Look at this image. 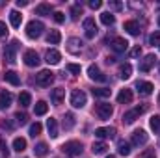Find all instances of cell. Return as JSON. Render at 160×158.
Segmentation results:
<instances>
[{"mask_svg": "<svg viewBox=\"0 0 160 158\" xmlns=\"http://www.w3.org/2000/svg\"><path fill=\"white\" fill-rule=\"evenodd\" d=\"M60 41H62V34L58 30H50L48 32V36H47V43L48 45H58Z\"/></svg>", "mask_w": 160, "mask_h": 158, "instance_id": "83f0119b", "label": "cell"}, {"mask_svg": "<svg viewBox=\"0 0 160 158\" xmlns=\"http://www.w3.org/2000/svg\"><path fill=\"white\" fill-rule=\"evenodd\" d=\"M140 54H142V47H140V45H136V47H134V48H130V52H128V56H130V58H138Z\"/></svg>", "mask_w": 160, "mask_h": 158, "instance_id": "7bdbcfd3", "label": "cell"}, {"mask_svg": "<svg viewBox=\"0 0 160 158\" xmlns=\"http://www.w3.org/2000/svg\"><path fill=\"white\" fill-rule=\"evenodd\" d=\"M15 121H17L19 125H26V123H28V116H26L24 112H17V114H15Z\"/></svg>", "mask_w": 160, "mask_h": 158, "instance_id": "ab89813d", "label": "cell"}, {"mask_svg": "<svg viewBox=\"0 0 160 158\" xmlns=\"http://www.w3.org/2000/svg\"><path fill=\"white\" fill-rule=\"evenodd\" d=\"M36 82H38V86H41V87H48L54 82V73L48 71V69H43V71H39L36 75Z\"/></svg>", "mask_w": 160, "mask_h": 158, "instance_id": "3957f363", "label": "cell"}, {"mask_svg": "<svg viewBox=\"0 0 160 158\" xmlns=\"http://www.w3.org/2000/svg\"><path fill=\"white\" fill-rule=\"evenodd\" d=\"M41 130H43V126H41V123H38V121H36L34 125H30V136H32V138L39 136Z\"/></svg>", "mask_w": 160, "mask_h": 158, "instance_id": "74e56055", "label": "cell"}, {"mask_svg": "<svg viewBox=\"0 0 160 158\" xmlns=\"http://www.w3.org/2000/svg\"><path fill=\"white\" fill-rule=\"evenodd\" d=\"M75 126V116L73 114H65V117H63V128H73Z\"/></svg>", "mask_w": 160, "mask_h": 158, "instance_id": "d590c367", "label": "cell"}, {"mask_svg": "<svg viewBox=\"0 0 160 158\" xmlns=\"http://www.w3.org/2000/svg\"><path fill=\"white\" fill-rule=\"evenodd\" d=\"M82 41L78 37H71V39L67 41V52H71V54H78L80 50H82Z\"/></svg>", "mask_w": 160, "mask_h": 158, "instance_id": "ac0fdd59", "label": "cell"}, {"mask_svg": "<svg viewBox=\"0 0 160 158\" xmlns=\"http://www.w3.org/2000/svg\"><path fill=\"white\" fill-rule=\"evenodd\" d=\"M110 9L119 11V9H123V4H121V2H116V0H112V2H110Z\"/></svg>", "mask_w": 160, "mask_h": 158, "instance_id": "7dc6e473", "label": "cell"}, {"mask_svg": "<svg viewBox=\"0 0 160 158\" xmlns=\"http://www.w3.org/2000/svg\"><path fill=\"white\" fill-rule=\"evenodd\" d=\"M4 37H8V26H6V22L0 21V39H4Z\"/></svg>", "mask_w": 160, "mask_h": 158, "instance_id": "bcb514c9", "label": "cell"}, {"mask_svg": "<svg viewBox=\"0 0 160 158\" xmlns=\"http://www.w3.org/2000/svg\"><path fill=\"white\" fill-rule=\"evenodd\" d=\"M123 28H125V32L130 34V36H138V34H140V26H138L136 21H127V22L123 24Z\"/></svg>", "mask_w": 160, "mask_h": 158, "instance_id": "ffe728a7", "label": "cell"}, {"mask_svg": "<svg viewBox=\"0 0 160 158\" xmlns=\"http://www.w3.org/2000/svg\"><path fill=\"white\" fill-rule=\"evenodd\" d=\"M149 125H151V128L155 132H160V116H153L151 121H149Z\"/></svg>", "mask_w": 160, "mask_h": 158, "instance_id": "f35d334b", "label": "cell"}, {"mask_svg": "<svg viewBox=\"0 0 160 158\" xmlns=\"http://www.w3.org/2000/svg\"><path fill=\"white\" fill-rule=\"evenodd\" d=\"M143 158H155V155H145Z\"/></svg>", "mask_w": 160, "mask_h": 158, "instance_id": "816d5d0a", "label": "cell"}, {"mask_svg": "<svg viewBox=\"0 0 160 158\" xmlns=\"http://www.w3.org/2000/svg\"><path fill=\"white\" fill-rule=\"evenodd\" d=\"M19 104H21L22 108H28V106L32 104V95H30L28 91H22V93L19 95Z\"/></svg>", "mask_w": 160, "mask_h": 158, "instance_id": "4dcf8cb0", "label": "cell"}, {"mask_svg": "<svg viewBox=\"0 0 160 158\" xmlns=\"http://www.w3.org/2000/svg\"><path fill=\"white\" fill-rule=\"evenodd\" d=\"M97 32H99V28L95 24V19H91V17L84 19V34H86V37L88 39H93L97 36Z\"/></svg>", "mask_w": 160, "mask_h": 158, "instance_id": "52a82bcc", "label": "cell"}, {"mask_svg": "<svg viewBox=\"0 0 160 158\" xmlns=\"http://www.w3.org/2000/svg\"><path fill=\"white\" fill-rule=\"evenodd\" d=\"M158 104H160V95H158Z\"/></svg>", "mask_w": 160, "mask_h": 158, "instance_id": "11a10c76", "label": "cell"}, {"mask_svg": "<svg viewBox=\"0 0 160 158\" xmlns=\"http://www.w3.org/2000/svg\"><path fill=\"white\" fill-rule=\"evenodd\" d=\"M149 43H151V45H160V32H155V34H151V37H149Z\"/></svg>", "mask_w": 160, "mask_h": 158, "instance_id": "ee69618b", "label": "cell"}, {"mask_svg": "<svg viewBox=\"0 0 160 158\" xmlns=\"http://www.w3.org/2000/svg\"><path fill=\"white\" fill-rule=\"evenodd\" d=\"M101 6H102L101 0H89V7H91V9H99Z\"/></svg>", "mask_w": 160, "mask_h": 158, "instance_id": "c3c4849f", "label": "cell"}, {"mask_svg": "<svg viewBox=\"0 0 160 158\" xmlns=\"http://www.w3.org/2000/svg\"><path fill=\"white\" fill-rule=\"evenodd\" d=\"M88 77L91 80H95V82H106V77L99 71L97 65H89V67H88Z\"/></svg>", "mask_w": 160, "mask_h": 158, "instance_id": "2e32d148", "label": "cell"}, {"mask_svg": "<svg viewBox=\"0 0 160 158\" xmlns=\"http://www.w3.org/2000/svg\"><path fill=\"white\" fill-rule=\"evenodd\" d=\"M54 21H56L58 24H62V22L65 21V13H62V11H56V13H54Z\"/></svg>", "mask_w": 160, "mask_h": 158, "instance_id": "f6af8a7d", "label": "cell"}, {"mask_svg": "<svg viewBox=\"0 0 160 158\" xmlns=\"http://www.w3.org/2000/svg\"><path fill=\"white\" fill-rule=\"evenodd\" d=\"M91 91H93L95 97H101V99H106V97H110V93H112V89H108V87H95V89H91Z\"/></svg>", "mask_w": 160, "mask_h": 158, "instance_id": "e575fe53", "label": "cell"}, {"mask_svg": "<svg viewBox=\"0 0 160 158\" xmlns=\"http://www.w3.org/2000/svg\"><path fill=\"white\" fill-rule=\"evenodd\" d=\"M106 158H116V156H114V155H110V156H106Z\"/></svg>", "mask_w": 160, "mask_h": 158, "instance_id": "f5cc1de1", "label": "cell"}, {"mask_svg": "<svg viewBox=\"0 0 160 158\" xmlns=\"http://www.w3.org/2000/svg\"><path fill=\"white\" fill-rule=\"evenodd\" d=\"M52 13V6L50 4H39L36 7V15H43V17H50Z\"/></svg>", "mask_w": 160, "mask_h": 158, "instance_id": "4316f807", "label": "cell"}, {"mask_svg": "<svg viewBox=\"0 0 160 158\" xmlns=\"http://www.w3.org/2000/svg\"><path fill=\"white\" fill-rule=\"evenodd\" d=\"M110 47H112L114 52L121 54V52H127L128 50V41L125 39V37H114L112 43H110Z\"/></svg>", "mask_w": 160, "mask_h": 158, "instance_id": "30bf717a", "label": "cell"}, {"mask_svg": "<svg viewBox=\"0 0 160 158\" xmlns=\"http://www.w3.org/2000/svg\"><path fill=\"white\" fill-rule=\"evenodd\" d=\"M24 63H26L28 67H38L41 63L38 52H36V50H26V52H24Z\"/></svg>", "mask_w": 160, "mask_h": 158, "instance_id": "8fae6325", "label": "cell"}, {"mask_svg": "<svg viewBox=\"0 0 160 158\" xmlns=\"http://www.w3.org/2000/svg\"><path fill=\"white\" fill-rule=\"evenodd\" d=\"M17 48H19V41H11V43L6 45V48H4V58H6V62L11 63V65L17 62Z\"/></svg>", "mask_w": 160, "mask_h": 158, "instance_id": "277c9868", "label": "cell"}, {"mask_svg": "<svg viewBox=\"0 0 160 158\" xmlns=\"http://www.w3.org/2000/svg\"><path fill=\"white\" fill-rule=\"evenodd\" d=\"M118 151H119L121 156H128L130 155V143L125 141V140H119L118 141Z\"/></svg>", "mask_w": 160, "mask_h": 158, "instance_id": "f546056e", "label": "cell"}, {"mask_svg": "<svg viewBox=\"0 0 160 158\" xmlns=\"http://www.w3.org/2000/svg\"><path fill=\"white\" fill-rule=\"evenodd\" d=\"M155 62H157V56H155V54H147V56L140 62V71L149 73V71H151V67L155 65Z\"/></svg>", "mask_w": 160, "mask_h": 158, "instance_id": "4fadbf2b", "label": "cell"}, {"mask_svg": "<svg viewBox=\"0 0 160 158\" xmlns=\"http://www.w3.org/2000/svg\"><path fill=\"white\" fill-rule=\"evenodd\" d=\"M47 110H48V104H47L45 101L36 102V106H34V114H36V116H45V114H47Z\"/></svg>", "mask_w": 160, "mask_h": 158, "instance_id": "1f68e13d", "label": "cell"}, {"mask_svg": "<svg viewBox=\"0 0 160 158\" xmlns=\"http://www.w3.org/2000/svg\"><path fill=\"white\" fill-rule=\"evenodd\" d=\"M101 22H102L104 26H112V24L116 22V17H114L110 11H104V13L101 15Z\"/></svg>", "mask_w": 160, "mask_h": 158, "instance_id": "d6a6232c", "label": "cell"}, {"mask_svg": "<svg viewBox=\"0 0 160 158\" xmlns=\"http://www.w3.org/2000/svg\"><path fill=\"white\" fill-rule=\"evenodd\" d=\"M60 60H62V54H60L58 50H54V48L47 50V54H45V62H47L48 65H58Z\"/></svg>", "mask_w": 160, "mask_h": 158, "instance_id": "9a60e30c", "label": "cell"}, {"mask_svg": "<svg viewBox=\"0 0 160 158\" xmlns=\"http://www.w3.org/2000/svg\"><path fill=\"white\" fill-rule=\"evenodd\" d=\"M47 153H48V145H47L45 141H41V143H38V145L34 147V155H36L38 158L47 156Z\"/></svg>", "mask_w": 160, "mask_h": 158, "instance_id": "d4e9b609", "label": "cell"}, {"mask_svg": "<svg viewBox=\"0 0 160 158\" xmlns=\"http://www.w3.org/2000/svg\"><path fill=\"white\" fill-rule=\"evenodd\" d=\"M47 128H48L50 138H58V121H56L54 117L47 119Z\"/></svg>", "mask_w": 160, "mask_h": 158, "instance_id": "603a6c76", "label": "cell"}, {"mask_svg": "<svg viewBox=\"0 0 160 158\" xmlns=\"http://www.w3.org/2000/svg\"><path fill=\"white\" fill-rule=\"evenodd\" d=\"M130 77H132V65L130 63H123L119 67V78L127 80V78H130Z\"/></svg>", "mask_w": 160, "mask_h": 158, "instance_id": "f1b7e54d", "label": "cell"}, {"mask_svg": "<svg viewBox=\"0 0 160 158\" xmlns=\"http://www.w3.org/2000/svg\"><path fill=\"white\" fill-rule=\"evenodd\" d=\"M0 151H2V156L4 158H9V149H8V145H6V141L0 138Z\"/></svg>", "mask_w": 160, "mask_h": 158, "instance_id": "60d3db41", "label": "cell"}, {"mask_svg": "<svg viewBox=\"0 0 160 158\" xmlns=\"http://www.w3.org/2000/svg\"><path fill=\"white\" fill-rule=\"evenodd\" d=\"M78 15H82V2H77V4L73 6V9H71V19H73V21H77Z\"/></svg>", "mask_w": 160, "mask_h": 158, "instance_id": "8d00e7d4", "label": "cell"}, {"mask_svg": "<svg viewBox=\"0 0 160 158\" xmlns=\"http://www.w3.org/2000/svg\"><path fill=\"white\" fill-rule=\"evenodd\" d=\"M158 26H160V17H158Z\"/></svg>", "mask_w": 160, "mask_h": 158, "instance_id": "db71d44e", "label": "cell"}, {"mask_svg": "<svg viewBox=\"0 0 160 158\" xmlns=\"http://www.w3.org/2000/svg\"><path fill=\"white\" fill-rule=\"evenodd\" d=\"M63 99H65V89L63 87H56V89H52V93H50V101H52V104H62L63 102Z\"/></svg>", "mask_w": 160, "mask_h": 158, "instance_id": "e0dca14e", "label": "cell"}, {"mask_svg": "<svg viewBox=\"0 0 160 158\" xmlns=\"http://www.w3.org/2000/svg\"><path fill=\"white\" fill-rule=\"evenodd\" d=\"M95 136L99 138V140H104V138H116V128L114 126H101V128H97L95 130Z\"/></svg>", "mask_w": 160, "mask_h": 158, "instance_id": "7c38bea8", "label": "cell"}, {"mask_svg": "<svg viewBox=\"0 0 160 158\" xmlns=\"http://www.w3.org/2000/svg\"><path fill=\"white\" fill-rule=\"evenodd\" d=\"M158 47H160V45H158Z\"/></svg>", "mask_w": 160, "mask_h": 158, "instance_id": "9f6ffc18", "label": "cell"}, {"mask_svg": "<svg viewBox=\"0 0 160 158\" xmlns=\"http://www.w3.org/2000/svg\"><path fill=\"white\" fill-rule=\"evenodd\" d=\"M130 101H132V91L130 89L125 87V89H121L119 93H118V102L119 104H128Z\"/></svg>", "mask_w": 160, "mask_h": 158, "instance_id": "44dd1931", "label": "cell"}, {"mask_svg": "<svg viewBox=\"0 0 160 158\" xmlns=\"http://www.w3.org/2000/svg\"><path fill=\"white\" fill-rule=\"evenodd\" d=\"M147 140H149V136H147V132L145 130H134L132 132V138H130V143L134 145V147H142V145H145L147 143Z\"/></svg>", "mask_w": 160, "mask_h": 158, "instance_id": "ba28073f", "label": "cell"}, {"mask_svg": "<svg viewBox=\"0 0 160 158\" xmlns=\"http://www.w3.org/2000/svg\"><path fill=\"white\" fill-rule=\"evenodd\" d=\"M67 71L73 73V75H80L82 69H80V65H77V63H69V65H67Z\"/></svg>", "mask_w": 160, "mask_h": 158, "instance_id": "b9f144b4", "label": "cell"}, {"mask_svg": "<svg viewBox=\"0 0 160 158\" xmlns=\"http://www.w3.org/2000/svg\"><path fill=\"white\" fill-rule=\"evenodd\" d=\"M0 126H2V128H8V130H11V128H13V125H11V123H6V121H2V125H0Z\"/></svg>", "mask_w": 160, "mask_h": 158, "instance_id": "f907efd6", "label": "cell"}, {"mask_svg": "<svg viewBox=\"0 0 160 158\" xmlns=\"http://www.w3.org/2000/svg\"><path fill=\"white\" fill-rule=\"evenodd\" d=\"M13 149H15L17 153L26 151V140H24V138H15V140H13Z\"/></svg>", "mask_w": 160, "mask_h": 158, "instance_id": "836d02e7", "label": "cell"}, {"mask_svg": "<svg viewBox=\"0 0 160 158\" xmlns=\"http://www.w3.org/2000/svg\"><path fill=\"white\" fill-rule=\"evenodd\" d=\"M95 114L101 119H110L112 114H114V108H112V104H108V102H99V104L95 106Z\"/></svg>", "mask_w": 160, "mask_h": 158, "instance_id": "8992f818", "label": "cell"}, {"mask_svg": "<svg viewBox=\"0 0 160 158\" xmlns=\"http://www.w3.org/2000/svg\"><path fill=\"white\" fill-rule=\"evenodd\" d=\"M28 6V0H17V7H24Z\"/></svg>", "mask_w": 160, "mask_h": 158, "instance_id": "681fc988", "label": "cell"}, {"mask_svg": "<svg viewBox=\"0 0 160 158\" xmlns=\"http://www.w3.org/2000/svg\"><path fill=\"white\" fill-rule=\"evenodd\" d=\"M106 149H108V145H106L104 141H93V145H91L93 155H104Z\"/></svg>", "mask_w": 160, "mask_h": 158, "instance_id": "484cf974", "label": "cell"}, {"mask_svg": "<svg viewBox=\"0 0 160 158\" xmlns=\"http://www.w3.org/2000/svg\"><path fill=\"white\" fill-rule=\"evenodd\" d=\"M136 89H138V93H140V95L147 97V95H151V93H153L155 86H153L151 82H143V80H140V82H136Z\"/></svg>", "mask_w": 160, "mask_h": 158, "instance_id": "5bb4252c", "label": "cell"}, {"mask_svg": "<svg viewBox=\"0 0 160 158\" xmlns=\"http://www.w3.org/2000/svg\"><path fill=\"white\" fill-rule=\"evenodd\" d=\"M62 151L69 156H78V155H82V143L80 141H67L62 145Z\"/></svg>", "mask_w": 160, "mask_h": 158, "instance_id": "5b68a950", "label": "cell"}, {"mask_svg": "<svg viewBox=\"0 0 160 158\" xmlns=\"http://www.w3.org/2000/svg\"><path fill=\"white\" fill-rule=\"evenodd\" d=\"M9 21H11V26L13 28H19L21 22H22V15L17 9H13V11H9Z\"/></svg>", "mask_w": 160, "mask_h": 158, "instance_id": "cb8c5ba5", "label": "cell"}, {"mask_svg": "<svg viewBox=\"0 0 160 158\" xmlns=\"http://www.w3.org/2000/svg\"><path fill=\"white\" fill-rule=\"evenodd\" d=\"M4 80L8 84H11V86H21V78H19V75L15 71H6L4 73Z\"/></svg>", "mask_w": 160, "mask_h": 158, "instance_id": "7402d4cb", "label": "cell"}, {"mask_svg": "<svg viewBox=\"0 0 160 158\" xmlns=\"http://www.w3.org/2000/svg\"><path fill=\"white\" fill-rule=\"evenodd\" d=\"M43 30H45V24L41 21H30L26 24V36L30 39H38L41 34H43Z\"/></svg>", "mask_w": 160, "mask_h": 158, "instance_id": "6da1fadb", "label": "cell"}, {"mask_svg": "<svg viewBox=\"0 0 160 158\" xmlns=\"http://www.w3.org/2000/svg\"><path fill=\"white\" fill-rule=\"evenodd\" d=\"M145 110H147V108H145V104H142V106H136V108H132V110L125 112V114H123V123H125V125H130V123H134V121L140 117V116H142Z\"/></svg>", "mask_w": 160, "mask_h": 158, "instance_id": "7a4b0ae2", "label": "cell"}, {"mask_svg": "<svg viewBox=\"0 0 160 158\" xmlns=\"http://www.w3.org/2000/svg\"><path fill=\"white\" fill-rule=\"evenodd\" d=\"M13 102V95L9 91H2L0 93V110H8Z\"/></svg>", "mask_w": 160, "mask_h": 158, "instance_id": "d6986e66", "label": "cell"}, {"mask_svg": "<svg viewBox=\"0 0 160 158\" xmlns=\"http://www.w3.org/2000/svg\"><path fill=\"white\" fill-rule=\"evenodd\" d=\"M86 101H88V97H86V93L82 89H75L71 93V104L75 108H84L86 106Z\"/></svg>", "mask_w": 160, "mask_h": 158, "instance_id": "9c48e42d", "label": "cell"}]
</instances>
